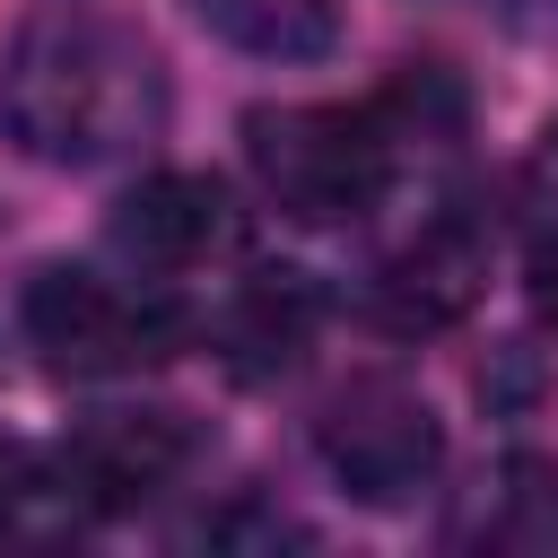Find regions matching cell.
<instances>
[{"instance_id":"1","label":"cell","mask_w":558,"mask_h":558,"mask_svg":"<svg viewBox=\"0 0 558 558\" xmlns=\"http://www.w3.org/2000/svg\"><path fill=\"white\" fill-rule=\"evenodd\" d=\"M0 122L44 166H105L166 131V70L140 26L52 0L0 52Z\"/></svg>"},{"instance_id":"2","label":"cell","mask_w":558,"mask_h":558,"mask_svg":"<svg viewBox=\"0 0 558 558\" xmlns=\"http://www.w3.org/2000/svg\"><path fill=\"white\" fill-rule=\"evenodd\" d=\"M392 140L401 131L384 105H262L244 122L253 183L305 227L366 218L392 183Z\"/></svg>"},{"instance_id":"3","label":"cell","mask_w":558,"mask_h":558,"mask_svg":"<svg viewBox=\"0 0 558 558\" xmlns=\"http://www.w3.org/2000/svg\"><path fill=\"white\" fill-rule=\"evenodd\" d=\"M26 340L61 366V375H131V366H157L174 357L183 340V314L166 296H140L122 279H96V270H35L26 279Z\"/></svg>"},{"instance_id":"4","label":"cell","mask_w":558,"mask_h":558,"mask_svg":"<svg viewBox=\"0 0 558 558\" xmlns=\"http://www.w3.org/2000/svg\"><path fill=\"white\" fill-rule=\"evenodd\" d=\"M314 445H323L331 480H340L349 497H366V506L418 497V488L436 480V453H445L436 410H427L410 384H392V375L340 384V392L323 401V418H314Z\"/></svg>"},{"instance_id":"5","label":"cell","mask_w":558,"mask_h":558,"mask_svg":"<svg viewBox=\"0 0 558 558\" xmlns=\"http://www.w3.org/2000/svg\"><path fill=\"white\" fill-rule=\"evenodd\" d=\"M183 462H192V427L174 410H105L52 453V488L96 514H122V506L157 497Z\"/></svg>"},{"instance_id":"6","label":"cell","mask_w":558,"mask_h":558,"mask_svg":"<svg viewBox=\"0 0 558 558\" xmlns=\"http://www.w3.org/2000/svg\"><path fill=\"white\" fill-rule=\"evenodd\" d=\"M113 244L140 270H209L244 244V218L218 174H148L113 201Z\"/></svg>"},{"instance_id":"7","label":"cell","mask_w":558,"mask_h":558,"mask_svg":"<svg viewBox=\"0 0 558 558\" xmlns=\"http://www.w3.org/2000/svg\"><path fill=\"white\" fill-rule=\"evenodd\" d=\"M471 288H480V235L445 218V227H427V235L384 270L375 314H384L392 331H436V323H453V314L471 305Z\"/></svg>"},{"instance_id":"8","label":"cell","mask_w":558,"mask_h":558,"mask_svg":"<svg viewBox=\"0 0 558 558\" xmlns=\"http://www.w3.org/2000/svg\"><path fill=\"white\" fill-rule=\"evenodd\" d=\"M314 323H323L314 279H296V270H262V279L235 296V314H227V366H235L244 384H262V375H279V366L305 357Z\"/></svg>"},{"instance_id":"9","label":"cell","mask_w":558,"mask_h":558,"mask_svg":"<svg viewBox=\"0 0 558 558\" xmlns=\"http://www.w3.org/2000/svg\"><path fill=\"white\" fill-rule=\"evenodd\" d=\"M192 17L253 61H323L340 44V0H192Z\"/></svg>"},{"instance_id":"10","label":"cell","mask_w":558,"mask_h":558,"mask_svg":"<svg viewBox=\"0 0 558 558\" xmlns=\"http://www.w3.org/2000/svg\"><path fill=\"white\" fill-rule=\"evenodd\" d=\"M523 296H532L541 323H558V227L532 244V262H523Z\"/></svg>"},{"instance_id":"11","label":"cell","mask_w":558,"mask_h":558,"mask_svg":"<svg viewBox=\"0 0 558 558\" xmlns=\"http://www.w3.org/2000/svg\"><path fill=\"white\" fill-rule=\"evenodd\" d=\"M35 497V453H17V445H0V523L17 514Z\"/></svg>"},{"instance_id":"12","label":"cell","mask_w":558,"mask_h":558,"mask_svg":"<svg viewBox=\"0 0 558 558\" xmlns=\"http://www.w3.org/2000/svg\"><path fill=\"white\" fill-rule=\"evenodd\" d=\"M549 148H558V131H549Z\"/></svg>"}]
</instances>
